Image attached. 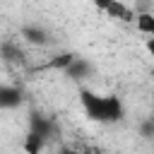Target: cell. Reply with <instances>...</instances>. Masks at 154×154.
Listing matches in <instances>:
<instances>
[{"label":"cell","mask_w":154,"mask_h":154,"mask_svg":"<svg viewBox=\"0 0 154 154\" xmlns=\"http://www.w3.org/2000/svg\"><path fill=\"white\" fill-rule=\"evenodd\" d=\"M79 103L89 120L94 123H118L125 116V106L116 94H96L87 87L79 89Z\"/></svg>","instance_id":"6da1fadb"},{"label":"cell","mask_w":154,"mask_h":154,"mask_svg":"<svg viewBox=\"0 0 154 154\" xmlns=\"http://www.w3.org/2000/svg\"><path fill=\"white\" fill-rule=\"evenodd\" d=\"M96 7L103 10L111 19H120V22H135L137 19V14H132V10L123 2H118V0H99Z\"/></svg>","instance_id":"7a4b0ae2"},{"label":"cell","mask_w":154,"mask_h":154,"mask_svg":"<svg viewBox=\"0 0 154 154\" xmlns=\"http://www.w3.org/2000/svg\"><path fill=\"white\" fill-rule=\"evenodd\" d=\"M29 132H34V135H38V137L48 140V137L53 135V120H48V118H46V116H41V113H34V116H31Z\"/></svg>","instance_id":"3957f363"},{"label":"cell","mask_w":154,"mask_h":154,"mask_svg":"<svg viewBox=\"0 0 154 154\" xmlns=\"http://www.w3.org/2000/svg\"><path fill=\"white\" fill-rule=\"evenodd\" d=\"M19 103H22V89L2 84L0 87V106L2 108H17Z\"/></svg>","instance_id":"277c9868"},{"label":"cell","mask_w":154,"mask_h":154,"mask_svg":"<svg viewBox=\"0 0 154 154\" xmlns=\"http://www.w3.org/2000/svg\"><path fill=\"white\" fill-rule=\"evenodd\" d=\"M135 26L140 34H144L147 38H154V14L152 12H140L135 19Z\"/></svg>","instance_id":"5b68a950"},{"label":"cell","mask_w":154,"mask_h":154,"mask_svg":"<svg viewBox=\"0 0 154 154\" xmlns=\"http://www.w3.org/2000/svg\"><path fill=\"white\" fill-rule=\"evenodd\" d=\"M43 147H46V140H43V137L34 135V132H26V137H24V142H22L24 154H41Z\"/></svg>","instance_id":"8992f818"},{"label":"cell","mask_w":154,"mask_h":154,"mask_svg":"<svg viewBox=\"0 0 154 154\" xmlns=\"http://www.w3.org/2000/svg\"><path fill=\"white\" fill-rule=\"evenodd\" d=\"M22 36H24L29 43H46V41H48V34H46L41 26H36V24L24 26V29H22Z\"/></svg>","instance_id":"52a82bcc"},{"label":"cell","mask_w":154,"mask_h":154,"mask_svg":"<svg viewBox=\"0 0 154 154\" xmlns=\"http://www.w3.org/2000/svg\"><path fill=\"white\" fill-rule=\"evenodd\" d=\"M75 60H77V55H75V53H58L48 65H51L53 70H65V72H67V70H70V65H72Z\"/></svg>","instance_id":"ba28073f"},{"label":"cell","mask_w":154,"mask_h":154,"mask_svg":"<svg viewBox=\"0 0 154 154\" xmlns=\"http://www.w3.org/2000/svg\"><path fill=\"white\" fill-rule=\"evenodd\" d=\"M89 70H91V67H89V63H84L82 58H77V60L70 65L67 75H72L75 79H82V77H87V75H89Z\"/></svg>","instance_id":"9c48e42d"},{"label":"cell","mask_w":154,"mask_h":154,"mask_svg":"<svg viewBox=\"0 0 154 154\" xmlns=\"http://www.w3.org/2000/svg\"><path fill=\"white\" fill-rule=\"evenodd\" d=\"M144 48H147V53H149V58H152V63H154V38H147Z\"/></svg>","instance_id":"30bf717a"},{"label":"cell","mask_w":154,"mask_h":154,"mask_svg":"<svg viewBox=\"0 0 154 154\" xmlns=\"http://www.w3.org/2000/svg\"><path fill=\"white\" fill-rule=\"evenodd\" d=\"M58 154H79V152H77V149H70V147H63Z\"/></svg>","instance_id":"8fae6325"}]
</instances>
